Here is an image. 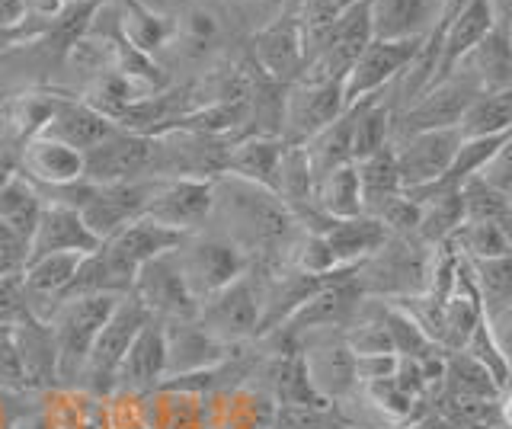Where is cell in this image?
<instances>
[{
	"instance_id": "83f0119b",
	"label": "cell",
	"mask_w": 512,
	"mask_h": 429,
	"mask_svg": "<svg viewBox=\"0 0 512 429\" xmlns=\"http://www.w3.org/2000/svg\"><path fill=\"white\" fill-rule=\"evenodd\" d=\"M116 36L141 55L154 58L164 45L173 39V20L164 13L151 10L141 0H122L119 4V20H116Z\"/></svg>"
},
{
	"instance_id": "d6a6232c",
	"label": "cell",
	"mask_w": 512,
	"mask_h": 429,
	"mask_svg": "<svg viewBox=\"0 0 512 429\" xmlns=\"http://www.w3.org/2000/svg\"><path fill=\"white\" fill-rule=\"evenodd\" d=\"M304 154H308V164L314 180L327 177L330 170L352 164V113H346L340 119H333L327 129H320L311 141H304Z\"/></svg>"
},
{
	"instance_id": "f1b7e54d",
	"label": "cell",
	"mask_w": 512,
	"mask_h": 429,
	"mask_svg": "<svg viewBox=\"0 0 512 429\" xmlns=\"http://www.w3.org/2000/svg\"><path fill=\"white\" fill-rule=\"evenodd\" d=\"M183 237L186 234H176V231H170V228H164V225H157L154 218H148V215H141V218H135V221H128L125 228H119L116 234L109 237V247L112 250H119L122 257L132 263L135 269H141L144 263H151V260H157V257H164V253H170V250H176L183 244Z\"/></svg>"
},
{
	"instance_id": "f5cc1de1",
	"label": "cell",
	"mask_w": 512,
	"mask_h": 429,
	"mask_svg": "<svg viewBox=\"0 0 512 429\" xmlns=\"http://www.w3.org/2000/svg\"><path fill=\"white\" fill-rule=\"evenodd\" d=\"M234 4H240V7H269L272 0H234Z\"/></svg>"
},
{
	"instance_id": "bcb514c9",
	"label": "cell",
	"mask_w": 512,
	"mask_h": 429,
	"mask_svg": "<svg viewBox=\"0 0 512 429\" xmlns=\"http://www.w3.org/2000/svg\"><path fill=\"white\" fill-rule=\"evenodd\" d=\"M400 369L397 353H375V356H356V381L359 385H375V381L394 378Z\"/></svg>"
},
{
	"instance_id": "1f68e13d",
	"label": "cell",
	"mask_w": 512,
	"mask_h": 429,
	"mask_svg": "<svg viewBox=\"0 0 512 429\" xmlns=\"http://www.w3.org/2000/svg\"><path fill=\"white\" fill-rule=\"evenodd\" d=\"M356 173H359V186H362V212L365 215H378L384 202H391L394 196L404 193L391 145L381 148L372 157L356 161Z\"/></svg>"
},
{
	"instance_id": "816d5d0a",
	"label": "cell",
	"mask_w": 512,
	"mask_h": 429,
	"mask_svg": "<svg viewBox=\"0 0 512 429\" xmlns=\"http://www.w3.org/2000/svg\"><path fill=\"white\" fill-rule=\"evenodd\" d=\"M490 7H493L496 23L506 26L509 33H512V0H490Z\"/></svg>"
},
{
	"instance_id": "9c48e42d",
	"label": "cell",
	"mask_w": 512,
	"mask_h": 429,
	"mask_svg": "<svg viewBox=\"0 0 512 429\" xmlns=\"http://www.w3.org/2000/svg\"><path fill=\"white\" fill-rule=\"evenodd\" d=\"M426 39H372L362 49V55L352 61L349 74L343 77V100L346 106L359 103L365 97L388 90L400 81L416 55L423 52Z\"/></svg>"
},
{
	"instance_id": "603a6c76",
	"label": "cell",
	"mask_w": 512,
	"mask_h": 429,
	"mask_svg": "<svg viewBox=\"0 0 512 429\" xmlns=\"http://www.w3.org/2000/svg\"><path fill=\"white\" fill-rule=\"evenodd\" d=\"M445 0H372L378 39H429L439 26Z\"/></svg>"
},
{
	"instance_id": "4fadbf2b",
	"label": "cell",
	"mask_w": 512,
	"mask_h": 429,
	"mask_svg": "<svg viewBox=\"0 0 512 429\" xmlns=\"http://www.w3.org/2000/svg\"><path fill=\"white\" fill-rule=\"evenodd\" d=\"M461 145L458 129H436V132H410L397 135L391 141L394 161L400 173V186L407 189H423L445 180L448 167L455 161V151Z\"/></svg>"
},
{
	"instance_id": "7bdbcfd3",
	"label": "cell",
	"mask_w": 512,
	"mask_h": 429,
	"mask_svg": "<svg viewBox=\"0 0 512 429\" xmlns=\"http://www.w3.org/2000/svg\"><path fill=\"white\" fill-rule=\"evenodd\" d=\"M29 263V237L0 221V276H23Z\"/></svg>"
},
{
	"instance_id": "f35d334b",
	"label": "cell",
	"mask_w": 512,
	"mask_h": 429,
	"mask_svg": "<svg viewBox=\"0 0 512 429\" xmlns=\"http://www.w3.org/2000/svg\"><path fill=\"white\" fill-rule=\"evenodd\" d=\"M61 97H52V93H20L10 106V125L20 145L29 138H36L45 132V125L52 122L55 109H58Z\"/></svg>"
},
{
	"instance_id": "7dc6e473",
	"label": "cell",
	"mask_w": 512,
	"mask_h": 429,
	"mask_svg": "<svg viewBox=\"0 0 512 429\" xmlns=\"http://www.w3.org/2000/svg\"><path fill=\"white\" fill-rule=\"evenodd\" d=\"M484 324L490 330V340L503 353V359L512 365V308H496L484 314Z\"/></svg>"
},
{
	"instance_id": "cb8c5ba5",
	"label": "cell",
	"mask_w": 512,
	"mask_h": 429,
	"mask_svg": "<svg viewBox=\"0 0 512 429\" xmlns=\"http://www.w3.org/2000/svg\"><path fill=\"white\" fill-rule=\"evenodd\" d=\"M285 141L272 135H240L231 141L228 161H224L221 177H237L256 186H266L276 193V177L282 164Z\"/></svg>"
},
{
	"instance_id": "3957f363",
	"label": "cell",
	"mask_w": 512,
	"mask_h": 429,
	"mask_svg": "<svg viewBox=\"0 0 512 429\" xmlns=\"http://www.w3.org/2000/svg\"><path fill=\"white\" fill-rule=\"evenodd\" d=\"M119 305V295H68L48 317L55 349H58V381L61 385H77L80 369H84L87 353L96 333L109 321L112 308Z\"/></svg>"
},
{
	"instance_id": "ac0fdd59",
	"label": "cell",
	"mask_w": 512,
	"mask_h": 429,
	"mask_svg": "<svg viewBox=\"0 0 512 429\" xmlns=\"http://www.w3.org/2000/svg\"><path fill=\"white\" fill-rule=\"evenodd\" d=\"M167 381V340H164V324L151 321L141 327L135 343L128 346V353L112 381V394L119 397H144L157 391Z\"/></svg>"
},
{
	"instance_id": "c3c4849f",
	"label": "cell",
	"mask_w": 512,
	"mask_h": 429,
	"mask_svg": "<svg viewBox=\"0 0 512 429\" xmlns=\"http://www.w3.org/2000/svg\"><path fill=\"white\" fill-rule=\"evenodd\" d=\"M23 17H26V0H0V39L7 42L23 26Z\"/></svg>"
},
{
	"instance_id": "d590c367",
	"label": "cell",
	"mask_w": 512,
	"mask_h": 429,
	"mask_svg": "<svg viewBox=\"0 0 512 429\" xmlns=\"http://www.w3.org/2000/svg\"><path fill=\"white\" fill-rule=\"evenodd\" d=\"M461 138H484L512 132V90L509 93H480L458 122Z\"/></svg>"
},
{
	"instance_id": "7c38bea8",
	"label": "cell",
	"mask_w": 512,
	"mask_h": 429,
	"mask_svg": "<svg viewBox=\"0 0 512 429\" xmlns=\"http://www.w3.org/2000/svg\"><path fill=\"white\" fill-rule=\"evenodd\" d=\"M375 39L372 26V0H356L336 17L327 39L304 65L308 77H327V81H343L349 74L352 61L362 55V49Z\"/></svg>"
},
{
	"instance_id": "f6af8a7d",
	"label": "cell",
	"mask_w": 512,
	"mask_h": 429,
	"mask_svg": "<svg viewBox=\"0 0 512 429\" xmlns=\"http://www.w3.org/2000/svg\"><path fill=\"white\" fill-rule=\"evenodd\" d=\"M480 180H484L487 186L500 189V193H509L512 189V132L509 138L503 141L500 148H496V154L487 161V167L477 173Z\"/></svg>"
},
{
	"instance_id": "f546056e",
	"label": "cell",
	"mask_w": 512,
	"mask_h": 429,
	"mask_svg": "<svg viewBox=\"0 0 512 429\" xmlns=\"http://www.w3.org/2000/svg\"><path fill=\"white\" fill-rule=\"evenodd\" d=\"M314 199L317 209L327 221H343V218H356L362 212V186H359V173L356 164L336 167L327 177H320L314 186Z\"/></svg>"
},
{
	"instance_id": "ba28073f",
	"label": "cell",
	"mask_w": 512,
	"mask_h": 429,
	"mask_svg": "<svg viewBox=\"0 0 512 429\" xmlns=\"http://www.w3.org/2000/svg\"><path fill=\"white\" fill-rule=\"evenodd\" d=\"M343 113H346L343 81L301 74L295 84L285 87L279 138L285 145H304V141H311L320 129H327Z\"/></svg>"
},
{
	"instance_id": "9a60e30c",
	"label": "cell",
	"mask_w": 512,
	"mask_h": 429,
	"mask_svg": "<svg viewBox=\"0 0 512 429\" xmlns=\"http://www.w3.org/2000/svg\"><path fill=\"white\" fill-rule=\"evenodd\" d=\"M253 71L266 77L269 84L288 87L304 74V36L298 13H282V17L269 20L256 29L253 45Z\"/></svg>"
},
{
	"instance_id": "ee69618b",
	"label": "cell",
	"mask_w": 512,
	"mask_h": 429,
	"mask_svg": "<svg viewBox=\"0 0 512 429\" xmlns=\"http://www.w3.org/2000/svg\"><path fill=\"white\" fill-rule=\"evenodd\" d=\"M26 317L32 314L26 305L23 276H0V327H16Z\"/></svg>"
},
{
	"instance_id": "484cf974",
	"label": "cell",
	"mask_w": 512,
	"mask_h": 429,
	"mask_svg": "<svg viewBox=\"0 0 512 429\" xmlns=\"http://www.w3.org/2000/svg\"><path fill=\"white\" fill-rule=\"evenodd\" d=\"M324 234V241L330 244L333 257H336V266L340 269H356L362 266L368 257H375V253L384 247L388 241V231L378 218L372 215H356V218H343V221H330V225L320 231Z\"/></svg>"
},
{
	"instance_id": "60d3db41",
	"label": "cell",
	"mask_w": 512,
	"mask_h": 429,
	"mask_svg": "<svg viewBox=\"0 0 512 429\" xmlns=\"http://www.w3.org/2000/svg\"><path fill=\"white\" fill-rule=\"evenodd\" d=\"M336 423L333 407L311 404H276L269 429H330Z\"/></svg>"
},
{
	"instance_id": "5b68a950",
	"label": "cell",
	"mask_w": 512,
	"mask_h": 429,
	"mask_svg": "<svg viewBox=\"0 0 512 429\" xmlns=\"http://www.w3.org/2000/svg\"><path fill=\"white\" fill-rule=\"evenodd\" d=\"M196 321L212 333L224 346H244L260 337L263 327V276L256 273V266L231 285H224L221 292L205 298L199 305Z\"/></svg>"
},
{
	"instance_id": "b9f144b4",
	"label": "cell",
	"mask_w": 512,
	"mask_h": 429,
	"mask_svg": "<svg viewBox=\"0 0 512 429\" xmlns=\"http://www.w3.org/2000/svg\"><path fill=\"white\" fill-rule=\"evenodd\" d=\"M0 391H29L20 353H16L13 327H0Z\"/></svg>"
},
{
	"instance_id": "681fc988",
	"label": "cell",
	"mask_w": 512,
	"mask_h": 429,
	"mask_svg": "<svg viewBox=\"0 0 512 429\" xmlns=\"http://www.w3.org/2000/svg\"><path fill=\"white\" fill-rule=\"evenodd\" d=\"M496 407H500V429H512V381L500 391Z\"/></svg>"
},
{
	"instance_id": "f907efd6",
	"label": "cell",
	"mask_w": 512,
	"mask_h": 429,
	"mask_svg": "<svg viewBox=\"0 0 512 429\" xmlns=\"http://www.w3.org/2000/svg\"><path fill=\"white\" fill-rule=\"evenodd\" d=\"M394 429H448V423L442 420V417H436V413H423L420 420H410V423H404V426H394Z\"/></svg>"
},
{
	"instance_id": "e0dca14e",
	"label": "cell",
	"mask_w": 512,
	"mask_h": 429,
	"mask_svg": "<svg viewBox=\"0 0 512 429\" xmlns=\"http://www.w3.org/2000/svg\"><path fill=\"white\" fill-rule=\"evenodd\" d=\"M16 170L42 193H55V189H68L84 180V151L52 135H36L16 148Z\"/></svg>"
},
{
	"instance_id": "db71d44e",
	"label": "cell",
	"mask_w": 512,
	"mask_h": 429,
	"mask_svg": "<svg viewBox=\"0 0 512 429\" xmlns=\"http://www.w3.org/2000/svg\"><path fill=\"white\" fill-rule=\"evenodd\" d=\"M330 4H336V7H349V4H356V0H330Z\"/></svg>"
},
{
	"instance_id": "836d02e7",
	"label": "cell",
	"mask_w": 512,
	"mask_h": 429,
	"mask_svg": "<svg viewBox=\"0 0 512 429\" xmlns=\"http://www.w3.org/2000/svg\"><path fill=\"white\" fill-rule=\"evenodd\" d=\"M500 391L503 388L496 385L493 375L474 356L464 353V349H458V353H445V375H442V388L436 394L484 397V401H496Z\"/></svg>"
},
{
	"instance_id": "ffe728a7",
	"label": "cell",
	"mask_w": 512,
	"mask_h": 429,
	"mask_svg": "<svg viewBox=\"0 0 512 429\" xmlns=\"http://www.w3.org/2000/svg\"><path fill=\"white\" fill-rule=\"evenodd\" d=\"M100 241L87 228V221L68 202L45 199L39 225L29 237V260L52 257V253H93Z\"/></svg>"
},
{
	"instance_id": "8992f818",
	"label": "cell",
	"mask_w": 512,
	"mask_h": 429,
	"mask_svg": "<svg viewBox=\"0 0 512 429\" xmlns=\"http://www.w3.org/2000/svg\"><path fill=\"white\" fill-rule=\"evenodd\" d=\"M148 321H151V314L144 311L141 301L132 292L122 295L119 305L112 308L109 321L103 324V330L96 333L74 388H84L93 397H112V381H116V372L128 353V346L135 343V337Z\"/></svg>"
},
{
	"instance_id": "30bf717a",
	"label": "cell",
	"mask_w": 512,
	"mask_h": 429,
	"mask_svg": "<svg viewBox=\"0 0 512 429\" xmlns=\"http://www.w3.org/2000/svg\"><path fill=\"white\" fill-rule=\"evenodd\" d=\"M212 199H215V180H189V177L157 180L154 177L144 215L176 234H196L208 228Z\"/></svg>"
},
{
	"instance_id": "2e32d148",
	"label": "cell",
	"mask_w": 512,
	"mask_h": 429,
	"mask_svg": "<svg viewBox=\"0 0 512 429\" xmlns=\"http://www.w3.org/2000/svg\"><path fill=\"white\" fill-rule=\"evenodd\" d=\"M132 295L160 324L192 321V317L199 314V301L192 298V292L186 289V282L180 276V266H176V260H173V250L138 269Z\"/></svg>"
},
{
	"instance_id": "7a4b0ae2",
	"label": "cell",
	"mask_w": 512,
	"mask_h": 429,
	"mask_svg": "<svg viewBox=\"0 0 512 429\" xmlns=\"http://www.w3.org/2000/svg\"><path fill=\"white\" fill-rule=\"evenodd\" d=\"M432 247L416 237H388L384 247L352 269L359 292L375 301H407L429 289Z\"/></svg>"
},
{
	"instance_id": "6da1fadb",
	"label": "cell",
	"mask_w": 512,
	"mask_h": 429,
	"mask_svg": "<svg viewBox=\"0 0 512 429\" xmlns=\"http://www.w3.org/2000/svg\"><path fill=\"white\" fill-rule=\"evenodd\" d=\"M218 221V234L228 237L234 247L247 253L250 263H276L285 260L295 234L301 231L295 215L285 209V202L266 186H256L237 177L215 180L212 218Z\"/></svg>"
},
{
	"instance_id": "74e56055",
	"label": "cell",
	"mask_w": 512,
	"mask_h": 429,
	"mask_svg": "<svg viewBox=\"0 0 512 429\" xmlns=\"http://www.w3.org/2000/svg\"><path fill=\"white\" fill-rule=\"evenodd\" d=\"M471 269L484 314L496 308H512V253L484 263H471Z\"/></svg>"
},
{
	"instance_id": "52a82bcc",
	"label": "cell",
	"mask_w": 512,
	"mask_h": 429,
	"mask_svg": "<svg viewBox=\"0 0 512 429\" xmlns=\"http://www.w3.org/2000/svg\"><path fill=\"white\" fill-rule=\"evenodd\" d=\"M298 356L304 362L311 388L320 394V401L340 407L359 391L356 381V353L349 349L343 330H311L295 340Z\"/></svg>"
},
{
	"instance_id": "d6986e66",
	"label": "cell",
	"mask_w": 512,
	"mask_h": 429,
	"mask_svg": "<svg viewBox=\"0 0 512 429\" xmlns=\"http://www.w3.org/2000/svg\"><path fill=\"white\" fill-rule=\"evenodd\" d=\"M164 340H167V381L212 372L221 362H228L237 349V346L218 343L196 317H192V321L164 324Z\"/></svg>"
},
{
	"instance_id": "44dd1931",
	"label": "cell",
	"mask_w": 512,
	"mask_h": 429,
	"mask_svg": "<svg viewBox=\"0 0 512 429\" xmlns=\"http://www.w3.org/2000/svg\"><path fill=\"white\" fill-rule=\"evenodd\" d=\"M87 253H52V257H36L23 269V292L29 314L48 321L58 301L68 295V289L77 279V269Z\"/></svg>"
},
{
	"instance_id": "4316f807",
	"label": "cell",
	"mask_w": 512,
	"mask_h": 429,
	"mask_svg": "<svg viewBox=\"0 0 512 429\" xmlns=\"http://www.w3.org/2000/svg\"><path fill=\"white\" fill-rule=\"evenodd\" d=\"M112 132H116V125H112L103 113H96L90 103H84L80 97H74V100L61 97L55 116L45 125L42 135H52V138L64 141V145H71L77 151H90V148L100 145L103 138H109Z\"/></svg>"
},
{
	"instance_id": "ab89813d",
	"label": "cell",
	"mask_w": 512,
	"mask_h": 429,
	"mask_svg": "<svg viewBox=\"0 0 512 429\" xmlns=\"http://www.w3.org/2000/svg\"><path fill=\"white\" fill-rule=\"evenodd\" d=\"M464 353L474 356L480 365H484V369L493 375V381H496L500 388H506L509 381H512V365L503 359V353H500V349H496V343L490 340V330H487L484 321H480V324L474 327V333L468 337V343H464Z\"/></svg>"
},
{
	"instance_id": "277c9868",
	"label": "cell",
	"mask_w": 512,
	"mask_h": 429,
	"mask_svg": "<svg viewBox=\"0 0 512 429\" xmlns=\"http://www.w3.org/2000/svg\"><path fill=\"white\" fill-rule=\"evenodd\" d=\"M173 260L180 266L186 289L192 292V298H196L199 305L250 269V260L244 250L234 247L228 237H221L218 231H208V228H202L196 234H186L183 244L173 250Z\"/></svg>"
},
{
	"instance_id": "5bb4252c",
	"label": "cell",
	"mask_w": 512,
	"mask_h": 429,
	"mask_svg": "<svg viewBox=\"0 0 512 429\" xmlns=\"http://www.w3.org/2000/svg\"><path fill=\"white\" fill-rule=\"evenodd\" d=\"M154 138L116 129L100 145L84 151V180L87 183H128L148 180L154 170Z\"/></svg>"
},
{
	"instance_id": "11a10c76",
	"label": "cell",
	"mask_w": 512,
	"mask_h": 429,
	"mask_svg": "<svg viewBox=\"0 0 512 429\" xmlns=\"http://www.w3.org/2000/svg\"><path fill=\"white\" fill-rule=\"evenodd\" d=\"M330 429H349V426H346V423H340V417H336V423H333Z\"/></svg>"
},
{
	"instance_id": "4dcf8cb0",
	"label": "cell",
	"mask_w": 512,
	"mask_h": 429,
	"mask_svg": "<svg viewBox=\"0 0 512 429\" xmlns=\"http://www.w3.org/2000/svg\"><path fill=\"white\" fill-rule=\"evenodd\" d=\"M42 205H45L42 189L32 180H26L20 170H13L0 183V221L10 225L13 231H20L23 237H32V231H36Z\"/></svg>"
},
{
	"instance_id": "8d00e7d4",
	"label": "cell",
	"mask_w": 512,
	"mask_h": 429,
	"mask_svg": "<svg viewBox=\"0 0 512 429\" xmlns=\"http://www.w3.org/2000/svg\"><path fill=\"white\" fill-rule=\"evenodd\" d=\"M448 244H452L468 263H484V260H496L512 253L509 234L500 225H490V221H464Z\"/></svg>"
},
{
	"instance_id": "d4e9b609",
	"label": "cell",
	"mask_w": 512,
	"mask_h": 429,
	"mask_svg": "<svg viewBox=\"0 0 512 429\" xmlns=\"http://www.w3.org/2000/svg\"><path fill=\"white\" fill-rule=\"evenodd\" d=\"M13 340H16V353L23 362V375L29 391H45L61 385L58 381V349L48 321L39 317H26L23 324L13 327Z\"/></svg>"
},
{
	"instance_id": "e575fe53",
	"label": "cell",
	"mask_w": 512,
	"mask_h": 429,
	"mask_svg": "<svg viewBox=\"0 0 512 429\" xmlns=\"http://www.w3.org/2000/svg\"><path fill=\"white\" fill-rule=\"evenodd\" d=\"M170 20H173L170 45H176L186 58H205L215 52V42L221 39V23L212 10L186 7L183 13H176Z\"/></svg>"
},
{
	"instance_id": "7402d4cb",
	"label": "cell",
	"mask_w": 512,
	"mask_h": 429,
	"mask_svg": "<svg viewBox=\"0 0 512 429\" xmlns=\"http://www.w3.org/2000/svg\"><path fill=\"white\" fill-rule=\"evenodd\" d=\"M477 93H509L512 90V33L496 23L474 49L452 68Z\"/></svg>"
},
{
	"instance_id": "8fae6325",
	"label": "cell",
	"mask_w": 512,
	"mask_h": 429,
	"mask_svg": "<svg viewBox=\"0 0 512 429\" xmlns=\"http://www.w3.org/2000/svg\"><path fill=\"white\" fill-rule=\"evenodd\" d=\"M480 93L464 81L461 74H445L442 81L426 87L413 103L394 113V138L410 132H436V129H458L461 116L468 113Z\"/></svg>"
}]
</instances>
